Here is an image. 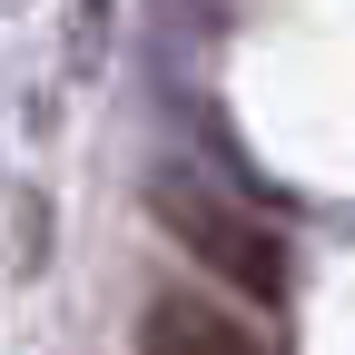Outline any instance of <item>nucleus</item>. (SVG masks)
<instances>
[{"label": "nucleus", "mask_w": 355, "mask_h": 355, "mask_svg": "<svg viewBox=\"0 0 355 355\" xmlns=\"http://www.w3.org/2000/svg\"><path fill=\"white\" fill-rule=\"evenodd\" d=\"M139 355H266V345L247 326H227L207 296H158L139 326Z\"/></svg>", "instance_id": "nucleus-2"}, {"label": "nucleus", "mask_w": 355, "mask_h": 355, "mask_svg": "<svg viewBox=\"0 0 355 355\" xmlns=\"http://www.w3.org/2000/svg\"><path fill=\"white\" fill-rule=\"evenodd\" d=\"M148 207H158V227L188 247L207 277H227V286L257 296V306H286V286H296L286 237L266 227L257 207H237L217 178H198V168H158V178H148Z\"/></svg>", "instance_id": "nucleus-1"}]
</instances>
